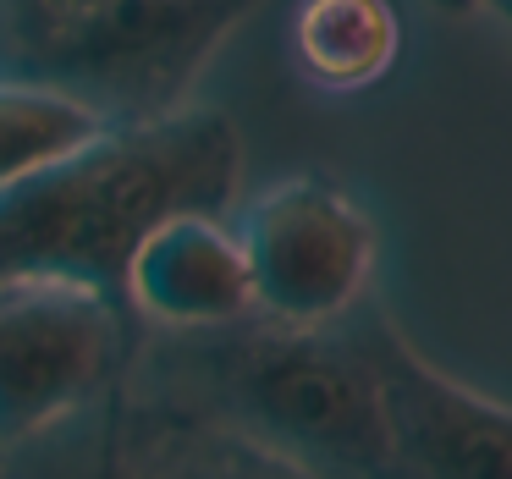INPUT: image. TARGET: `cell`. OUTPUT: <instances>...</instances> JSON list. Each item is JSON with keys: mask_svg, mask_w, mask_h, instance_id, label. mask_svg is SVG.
Masks as SVG:
<instances>
[{"mask_svg": "<svg viewBox=\"0 0 512 479\" xmlns=\"http://www.w3.org/2000/svg\"><path fill=\"white\" fill-rule=\"evenodd\" d=\"M259 0H0V78L50 83L111 127L188 105Z\"/></svg>", "mask_w": 512, "mask_h": 479, "instance_id": "3", "label": "cell"}, {"mask_svg": "<svg viewBox=\"0 0 512 479\" xmlns=\"http://www.w3.org/2000/svg\"><path fill=\"white\" fill-rule=\"evenodd\" d=\"M0 479H309L188 391H122L0 452Z\"/></svg>", "mask_w": 512, "mask_h": 479, "instance_id": "4", "label": "cell"}, {"mask_svg": "<svg viewBox=\"0 0 512 479\" xmlns=\"http://www.w3.org/2000/svg\"><path fill=\"white\" fill-rule=\"evenodd\" d=\"M402 56V17L391 0H298L292 61L325 94L375 89Z\"/></svg>", "mask_w": 512, "mask_h": 479, "instance_id": "9", "label": "cell"}, {"mask_svg": "<svg viewBox=\"0 0 512 479\" xmlns=\"http://www.w3.org/2000/svg\"><path fill=\"white\" fill-rule=\"evenodd\" d=\"M105 116L50 83L0 78V188L34 177V171L67 160L72 149L105 133Z\"/></svg>", "mask_w": 512, "mask_h": 479, "instance_id": "10", "label": "cell"}, {"mask_svg": "<svg viewBox=\"0 0 512 479\" xmlns=\"http://www.w3.org/2000/svg\"><path fill=\"white\" fill-rule=\"evenodd\" d=\"M496 17H507V23H512V0H501V6H496Z\"/></svg>", "mask_w": 512, "mask_h": 479, "instance_id": "12", "label": "cell"}, {"mask_svg": "<svg viewBox=\"0 0 512 479\" xmlns=\"http://www.w3.org/2000/svg\"><path fill=\"white\" fill-rule=\"evenodd\" d=\"M127 303L133 314H149L171 331H226L237 320H254L243 237L210 210L166 215L133 248Z\"/></svg>", "mask_w": 512, "mask_h": 479, "instance_id": "8", "label": "cell"}, {"mask_svg": "<svg viewBox=\"0 0 512 479\" xmlns=\"http://www.w3.org/2000/svg\"><path fill=\"white\" fill-rule=\"evenodd\" d=\"M243 182V138L226 111L177 105L105 127L67 160L0 188V281H78L127 303L133 248L166 215H221Z\"/></svg>", "mask_w": 512, "mask_h": 479, "instance_id": "1", "label": "cell"}, {"mask_svg": "<svg viewBox=\"0 0 512 479\" xmlns=\"http://www.w3.org/2000/svg\"><path fill=\"white\" fill-rule=\"evenodd\" d=\"M254 314L276 325H342L369 303L380 232L369 210L331 177H287L254 199L243 221Z\"/></svg>", "mask_w": 512, "mask_h": 479, "instance_id": "6", "label": "cell"}, {"mask_svg": "<svg viewBox=\"0 0 512 479\" xmlns=\"http://www.w3.org/2000/svg\"><path fill=\"white\" fill-rule=\"evenodd\" d=\"M182 375L204 408L248 430L309 479H402L386 430L380 380L342 325H276L237 320L226 331H188Z\"/></svg>", "mask_w": 512, "mask_h": 479, "instance_id": "2", "label": "cell"}, {"mask_svg": "<svg viewBox=\"0 0 512 479\" xmlns=\"http://www.w3.org/2000/svg\"><path fill=\"white\" fill-rule=\"evenodd\" d=\"M353 331L364 342L386 402V430L402 479H512V408L463 386L408 342L397 320L358 303Z\"/></svg>", "mask_w": 512, "mask_h": 479, "instance_id": "7", "label": "cell"}, {"mask_svg": "<svg viewBox=\"0 0 512 479\" xmlns=\"http://www.w3.org/2000/svg\"><path fill=\"white\" fill-rule=\"evenodd\" d=\"M435 12H452V17H474V12H496L501 0H430Z\"/></svg>", "mask_w": 512, "mask_h": 479, "instance_id": "11", "label": "cell"}, {"mask_svg": "<svg viewBox=\"0 0 512 479\" xmlns=\"http://www.w3.org/2000/svg\"><path fill=\"white\" fill-rule=\"evenodd\" d=\"M138 314L78 281H0V452L122 386Z\"/></svg>", "mask_w": 512, "mask_h": 479, "instance_id": "5", "label": "cell"}]
</instances>
